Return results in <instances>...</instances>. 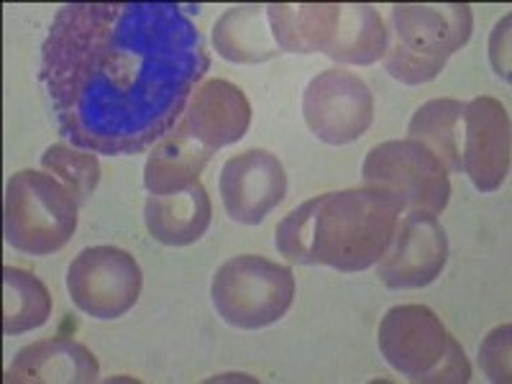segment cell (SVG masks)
<instances>
[{
  "mask_svg": "<svg viewBox=\"0 0 512 384\" xmlns=\"http://www.w3.org/2000/svg\"><path fill=\"white\" fill-rule=\"evenodd\" d=\"M303 113L308 128L320 141L333 146L351 144L372 126V90L354 72L333 67L310 80Z\"/></svg>",
  "mask_w": 512,
  "mask_h": 384,
  "instance_id": "cell-9",
  "label": "cell"
},
{
  "mask_svg": "<svg viewBox=\"0 0 512 384\" xmlns=\"http://www.w3.org/2000/svg\"><path fill=\"white\" fill-rule=\"evenodd\" d=\"M405 208L400 195L382 187L326 192L282 218L274 244L287 262L364 272L387 254Z\"/></svg>",
  "mask_w": 512,
  "mask_h": 384,
  "instance_id": "cell-2",
  "label": "cell"
},
{
  "mask_svg": "<svg viewBox=\"0 0 512 384\" xmlns=\"http://www.w3.org/2000/svg\"><path fill=\"white\" fill-rule=\"evenodd\" d=\"M146 228L164 246H190L205 236L213 218L210 198L200 182L172 195H149Z\"/></svg>",
  "mask_w": 512,
  "mask_h": 384,
  "instance_id": "cell-15",
  "label": "cell"
},
{
  "mask_svg": "<svg viewBox=\"0 0 512 384\" xmlns=\"http://www.w3.org/2000/svg\"><path fill=\"white\" fill-rule=\"evenodd\" d=\"M141 285L139 262L118 246L82 249L67 269V290L75 308L98 320L126 315L139 303Z\"/></svg>",
  "mask_w": 512,
  "mask_h": 384,
  "instance_id": "cell-8",
  "label": "cell"
},
{
  "mask_svg": "<svg viewBox=\"0 0 512 384\" xmlns=\"http://www.w3.org/2000/svg\"><path fill=\"white\" fill-rule=\"evenodd\" d=\"M512 159L507 108L495 98H474L464 105L461 164L479 192H495L505 182Z\"/></svg>",
  "mask_w": 512,
  "mask_h": 384,
  "instance_id": "cell-11",
  "label": "cell"
},
{
  "mask_svg": "<svg viewBox=\"0 0 512 384\" xmlns=\"http://www.w3.org/2000/svg\"><path fill=\"white\" fill-rule=\"evenodd\" d=\"M41 167L52 172L54 177L70 187L77 203L85 205L93 198L95 187L100 182V164L93 152H82L64 144H52L41 154Z\"/></svg>",
  "mask_w": 512,
  "mask_h": 384,
  "instance_id": "cell-22",
  "label": "cell"
},
{
  "mask_svg": "<svg viewBox=\"0 0 512 384\" xmlns=\"http://www.w3.org/2000/svg\"><path fill=\"white\" fill-rule=\"evenodd\" d=\"M285 192V167L280 159L264 149H251L223 164V208L236 223L259 226L285 200Z\"/></svg>",
  "mask_w": 512,
  "mask_h": 384,
  "instance_id": "cell-12",
  "label": "cell"
},
{
  "mask_svg": "<svg viewBox=\"0 0 512 384\" xmlns=\"http://www.w3.org/2000/svg\"><path fill=\"white\" fill-rule=\"evenodd\" d=\"M379 351L395 372L413 382L464 384L472 364L436 313L425 305H397L379 323Z\"/></svg>",
  "mask_w": 512,
  "mask_h": 384,
  "instance_id": "cell-3",
  "label": "cell"
},
{
  "mask_svg": "<svg viewBox=\"0 0 512 384\" xmlns=\"http://www.w3.org/2000/svg\"><path fill=\"white\" fill-rule=\"evenodd\" d=\"M213 41L223 59L239 64L267 62L277 57L280 47L269 29L267 6H236L218 18Z\"/></svg>",
  "mask_w": 512,
  "mask_h": 384,
  "instance_id": "cell-18",
  "label": "cell"
},
{
  "mask_svg": "<svg viewBox=\"0 0 512 384\" xmlns=\"http://www.w3.org/2000/svg\"><path fill=\"white\" fill-rule=\"evenodd\" d=\"M397 44L387 52L384 67L405 85H423L438 77L448 57L464 47L472 36V8L451 6H402L392 8Z\"/></svg>",
  "mask_w": 512,
  "mask_h": 384,
  "instance_id": "cell-4",
  "label": "cell"
},
{
  "mask_svg": "<svg viewBox=\"0 0 512 384\" xmlns=\"http://www.w3.org/2000/svg\"><path fill=\"white\" fill-rule=\"evenodd\" d=\"M464 105L461 100H428L410 118L408 139L423 144L438 157L446 172H464L461 164V134H464Z\"/></svg>",
  "mask_w": 512,
  "mask_h": 384,
  "instance_id": "cell-19",
  "label": "cell"
},
{
  "mask_svg": "<svg viewBox=\"0 0 512 384\" xmlns=\"http://www.w3.org/2000/svg\"><path fill=\"white\" fill-rule=\"evenodd\" d=\"M80 203L49 172L24 169L6 187V241L21 254L47 256L75 236Z\"/></svg>",
  "mask_w": 512,
  "mask_h": 384,
  "instance_id": "cell-5",
  "label": "cell"
},
{
  "mask_svg": "<svg viewBox=\"0 0 512 384\" xmlns=\"http://www.w3.org/2000/svg\"><path fill=\"white\" fill-rule=\"evenodd\" d=\"M448 262V239L436 216L410 210L397 221L387 254L379 259V280L390 290H413L438 280Z\"/></svg>",
  "mask_w": 512,
  "mask_h": 384,
  "instance_id": "cell-10",
  "label": "cell"
},
{
  "mask_svg": "<svg viewBox=\"0 0 512 384\" xmlns=\"http://www.w3.org/2000/svg\"><path fill=\"white\" fill-rule=\"evenodd\" d=\"M177 3H70L41 47L39 80L59 134L105 157L141 154L177 126L210 70L203 34Z\"/></svg>",
  "mask_w": 512,
  "mask_h": 384,
  "instance_id": "cell-1",
  "label": "cell"
},
{
  "mask_svg": "<svg viewBox=\"0 0 512 384\" xmlns=\"http://www.w3.org/2000/svg\"><path fill=\"white\" fill-rule=\"evenodd\" d=\"M210 295L228 326L256 331L285 318L295 300V274L267 256H233L213 277Z\"/></svg>",
  "mask_w": 512,
  "mask_h": 384,
  "instance_id": "cell-6",
  "label": "cell"
},
{
  "mask_svg": "<svg viewBox=\"0 0 512 384\" xmlns=\"http://www.w3.org/2000/svg\"><path fill=\"white\" fill-rule=\"evenodd\" d=\"M182 123L205 149L218 152L244 139L251 123V105L244 90L233 82L208 80L190 95Z\"/></svg>",
  "mask_w": 512,
  "mask_h": 384,
  "instance_id": "cell-13",
  "label": "cell"
},
{
  "mask_svg": "<svg viewBox=\"0 0 512 384\" xmlns=\"http://www.w3.org/2000/svg\"><path fill=\"white\" fill-rule=\"evenodd\" d=\"M216 152H210L185 128L177 123L149 154L144 167V187L152 195H172L195 185L205 164Z\"/></svg>",
  "mask_w": 512,
  "mask_h": 384,
  "instance_id": "cell-16",
  "label": "cell"
},
{
  "mask_svg": "<svg viewBox=\"0 0 512 384\" xmlns=\"http://www.w3.org/2000/svg\"><path fill=\"white\" fill-rule=\"evenodd\" d=\"M328 54L344 64H374L387 54V29L372 6H341Z\"/></svg>",
  "mask_w": 512,
  "mask_h": 384,
  "instance_id": "cell-20",
  "label": "cell"
},
{
  "mask_svg": "<svg viewBox=\"0 0 512 384\" xmlns=\"http://www.w3.org/2000/svg\"><path fill=\"white\" fill-rule=\"evenodd\" d=\"M367 187H382L405 200L410 210L438 216L451 198L448 172L433 152L413 139L384 141L364 159Z\"/></svg>",
  "mask_w": 512,
  "mask_h": 384,
  "instance_id": "cell-7",
  "label": "cell"
},
{
  "mask_svg": "<svg viewBox=\"0 0 512 384\" xmlns=\"http://www.w3.org/2000/svg\"><path fill=\"white\" fill-rule=\"evenodd\" d=\"M3 292H6V308H3L6 336L34 331L44 326L52 315V295L47 285L24 269L3 267Z\"/></svg>",
  "mask_w": 512,
  "mask_h": 384,
  "instance_id": "cell-21",
  "label": "cell"
},
{
  "mask_svg": "<svg viewBox=\"0 0 512 384\" xmlns=\"http://www.w3.org/2000/svg\"><path fill=\"white\" fill-rule=\"evenodd\" d=\"M269 29L280 52H326L336 34L341 6L336 3H303V6H267Z\"/></svg>",
  "mask_w": 512,
  "mask_h": 384,
  "instance_id": "cell-17",
  "label": "cell"
},
{
  "mask_svg": "<svg viewBox=\"0 0 512 384\" xmlns=\"http://www.w3.org/2000/svg\"><path fill=\"white\" fill-rule=\"evenodd\" d=\"M100 364L88 346L72 338H47L18 351L6 372L8 384H93Z\"/></svg>",
  "mask_w": 512,
  "mask_h": 384,
  "instance_id": "cell-14",
  "label": "cell"
},
{
  "mask_svg": "<svg viewBox=\"0 0 512 384\" xmlns=\"http://www.w3.org/2000/svg\"><path fill=\"white\" fill-rule=\"evenodd\" d=\"M510 331L507 323L495 328L479 349V364L492 382H510Z\"/></svg>",
  "mask_w": 512,
  "mask_h": 384,
  "instance_id": "cell-23",
  "label": "cell"
}]
</instances>
